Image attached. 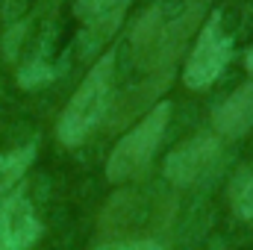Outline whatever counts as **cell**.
Masks as SVG:
<instances>
[{"instance_id": "ba28073f", "label": "cell", "mask_w": 253, "mask_h": 250, "mask_svg": "<svg viewBox=\"0 0 253 250\" xmlns=\"http://www.w3.org/2000/svg\"><path fill=\"white\" fill-rule=\"evenodd\" d=\"M129 0H83L77 15L83 18V50H97L121 24Z\"/></svg>"}, {"instance_id": "7a4b0ae2", "label": "cell", "mask_w": 253, "mask_h": 250, "mask_svg": "<svg viewBox=\"0 0 253 250\" xmlns=\"http://www.w3.org/2000/svg\"><path fill=\"white\" fill-rule=\"evenodd\" d=\"M112 74H115V53L109 50L106 56H100L91 65V71L85 74V80L80 83V88L74 91V97L62 109L56 135L65 147L83 144L94 132V126L103 121L112 103Z\"/></svg>"}, {"instance_id": "30bf717a", "label": "cell", "mask_w": 253, "mask_h": 250, "mask_svg": "<svg viewBox=\"0 0 253 250\" xmlns=\"http://www.w3.org/2000/svg\"><path fill=\"white\" fill-rule=\"evenodd\" d=\"M33 156H36V144L18 147L12 153H0V197L24 177V171L30 168Z\"/></svg>"}, {"instance_id": "5bb4252c", "label": "cell", "mask_w": 253, "mask_h": 250, "mask_svg": "<svg viewBox=\"0 0 253 250\" xmlns=\"http://www.w3.org/2000/svg\"><path fill=\"white\" fill-rule=\"evenodd\" d=\"M245 65H248V71L253 74V47L248 50V56H245Z\"/></svg>"}, {"instance_id": "8992f818", "label": "cell", "mask_w": 253, "mask_h": 250, "mask_svg": "<svg viewBox=\"0 0 253 250\" xmlns=\"http://www.w3.org/2000/svg\"><path fill=\"white\" fill-rule=\"evenodd\" d=\"M221 159V138L215 132H197L194 138H189L186 144L174 147L165 156V180L177 188H189L194 183H200L215 162Z\"/></svg>"}, {"instance_id": "9c48e42d", "label": "cell", "mask_w": 253, "mask_h": 250, "mask_svg": "<svg viewBox=\"0 0 253 250\" xmlns=\"http://www.w3.org/2000/svg\"><path fill=\"white\" fill-rule=\"evenodd\" d=\"M251 126H253V80L239 85L212 112V132L218 138H242Z\"/></svg>"}, {"instance_id": "8fae6325", "label": "cell", "mask_w": 253, "mask_h": 250, "mask_svg": "<svg viewBox=\"0 0 253 250\" xmlns=\"http://www.w3.org/2000/svg\"><path fill=\"white\" fill-rule=\"evenodd\" d=\"M230 203H233V212L245 221H253V171H242L233 188H230Z\"/></svg>"}, {"instance_id": "5b68a950", "label": "cell", "mask_w": 253, "mask_h": 250, "mask_svg": "<svg viewBox=\"0 0 253 250\" xmlns=\"http://www.w3.org/2000/svg\"><path fill=\"white\" fill-rule=\"evenodd\" d=\"M230 59H233V39L221 24V12H212L209 21H203V30H200V36H197V42L189 53L183 83L191 91L209 88L224 74Z\"/></svg>"}, {"instance_id": "7c38bea8", "label": "cell", "mask_w": 253, "mask_h": 250, "mask_svg": "<svg viewBox=\"0 0 253 250\" xmlns=\"http://www.w3.org/2000/svg\"><path fill=\"white\" fill-rule=\"evenodd\" d=\"M94 250H162L156 239H129V242H106Z\"/></svg>"}, {"instance_id": "277c9868", "label": "cell", "mask_w": 253, "mask_h": 250, "mask_svg": "<svg viewBox=\"0 0 253 250\" xmlns=\"http://www.w3.org/2000/svg\"><path fill=\"white\" fill-rule=\"evenodd\" d=\"M174 215V197L141 194V191H118L100 212L103 236H132L138 230H159Z\"/></svg>"}, {"instance_id": "52a82bcc", "label": "cell", "mask_w": 253, "mask_h": 250, "mask_svg": "<svg viewBox=\"0 0 253 250\" xmlns=\"http://www.w3.org/2000/svg\"><path fill=\"white\" fill-rule=\"evenodd\" d=\"M42 236V221L24 191L0 203V250H30Z\"/></svg>"}, {"instance_id": "6da1fadb", "label": "cell", "mask_w": 253, "mask_h": 250, "mask_svg": "<svg viewBox=\"0 0 253 250\" xmlns=\"http://www.w3.org/2000/svg\"><path fill=\"white\" fill-rule=\"evenodd\" d=\"M200 18V3H156L144 9L129 33L135 65L141 71H168L183 53V44Z\"/></svg>"}, {"instance_id": "4fadbf2b", "label": "cell", "mask_w": 253, "mask_h": 250, "mask_svg": "<svg viewBox=\"0 0 253 250\" xmlns=\"http://www.w3.org/2000/svg\"><path fill=\"white\" fill-rule=\"evenodd\" d=\"M53 77V71L47 68V65H27L21 74H18V83L21 85H39V83H44V80H50Z\"/></svg>"}, {"instance_id": "3957f363", "label": "cell", "mask_w": 253, "mask_h": 250, "mask_svg": "<svg viewBox=\"0 0 253 250\" xmlns=\"http://www.w3.org/2000/svg\"><path fill=\"white\" fill-rule=\"evenodd\" d=\"M168 118H171V103H156V106L115 144V150L109 153V162H106V177H109V183H126V180L138 177V174L150 165V159H153V153L159 150V141H162V135H165Z\"/></svg>"}]
</instances>
